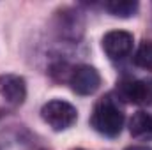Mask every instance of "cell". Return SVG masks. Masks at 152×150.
Wrapping results in <instances>:
<instances>
[{
  "label": "cell",
  "instance_id": "cell-8",
  "mask_svg": "<svg viewBox=\"0 0 152 150\" xmlns=\"http://www.w3.org/2000/svg\"><path fill=\"white\" fill-rule=\"evenodd\" d=\"M104 9L117 18H131L138 11V2L134 0H112L104 4Z\"/></svg>",
  "mask_w": 152,
  "mask_h": 150
},
{
  "label": "cell",
  "instance_id": "cell-5",
  "mask_svg": "<svg viewBox=\"0 0 152 150\" xmlns=\"http://www.w3.org/2000/svg\"><path fill=\"white\" fill-rule=\"evenodd\" d=\"M117 92L124 101L133 104H145L152 99V87L147 81H140V79L120 81Z\"/></svg>",
  "mask_w": 152,
  "mask_h": 150
},
{
  "label": "cell",
  "instance_id": "cell-10",
  "mask_svg": "<svg viewBox=\"0 0 152 150\" xmlns=\"http://www.w3.org/2000/svg\"><path fill=\"white\" fill-rule=\"evenodd\" d=\"M126 150H152V149L147 147V145H134V147H127Z\"/></svg>",
  "mask_w": 152,
  "mask_h": 150
},
{
  "label": "cell",
  "instance_id": "cell-9",
  "mask_svg": "<svg viewBox=\"0 0 152 150\" xmlns=\"http://www.w3.org/2000/svg\"><path fill=\"white\" fill-rule=\"evenodd\" d=\"M134 64L142 69L152 71V42H142L134 53Z\"/></svg>",
  "mask_w": 152,
  "mask_h": 150
},
{
  "label": "cell",
  "instance_id": "cell-4",
  "mask_svg": "<svg viewBox=\"0 0 152 150\" xmlns=\"http://www.w3.org/2000/svg\"><path fill=\"white\" fill-rule=\"evenodd\" d=\"M103 50L112 60H120L131 53L133 36L124 30H112L103 37Z\"/></svg>",
  "mask_w": 152,
  "mask_h": 150
},
{
  "label": "cell",
  "instance_id": "cell-6",
  "mask_svg": "<svg viewBox=\"0 0 152 150\" xmlns=\"http://www.w3.org/2000/svg\"><path fill=\"white\" fill-rule=\"evenodd\" d=\"M0 95L11 104H21L27 97L25 79L18 74L0 76Z\"/></svg>",
  "mask_w": 152,
  "mask_h": 150
},
{
  "label": "cell",
  "instance_id": "cell-1",
  "mask_svg": "<svg viewBox=\"0 0 152 150\" xmlns=\"http://www.w3.org/2000/svg\"><path fill=\"white\" fill-rule=\"evenodd\" d=\"M90 125L103 136L115 138L120 134L122 125H124V113L117 106L113 99L104 97L101 99L96 106L90 117Z\"/></svg>",
  "mask_w": 152,
  "mask_h": 150
},
{
  "label": "cell",
  "instance_id": "cell-3",
  "mask_svg": "<svg viewBox=\"0 0 152 150\" xmlns=\"http://www.w3.org/2000/svg\"><path fill=\"white\" fill-rule=\"evenodd\" d=\"M69 83H71V88L75 90L76 94H80V95H90V94H94L99 88L101 76L90 66H78V67H75L71 71Z\"/></svg>",
  "mask_w": 152,
  "mask_h": 150
},
{
  "label": "cell",
  "instance_id": "cell-2",
  "mask_svg": "<svg viewBox=\"0 0 152 150\" xmlns=\"http://www.w3.org/2000/svg\"><path fill=\"white\" fill-rule=\"evenodd\" d=\"M41 117L53 131H64L76 122L78 113H76V108L73 104L55 99V101H50L42 106Z\"/></svg>",
  "mask_w": 152,
  "mask_h": 150
},
{
  "label": "cell",
  "instance_id": "cell-7",
  "mask_svg": "<svg viewBox=\"0 0 152 150\" xmlns=\"http://www.w3.org/2000/svg\"><path fill=\"white\" fill-rule=\"evenodd\" d=\"M129 133L136 140H152V115L136 111L129 120Z\"/></svg>",
  "mask_w": 152,
  "mask_h": 150
},
{
  "label": "cell",
  "instance_id": "cell-11",
  "mask_svg": "<svg viewBox=\"0 0 152 150\" xmlns=\"http://www.w3.org/2000/svg\"><path fill=\"white\" fill-rule=\"evenodd\" d=\"M78 150H83V149H78Z\"/></svg>",
  "mask_w": 152,
  "mask_h": 150
}]
</instances>
